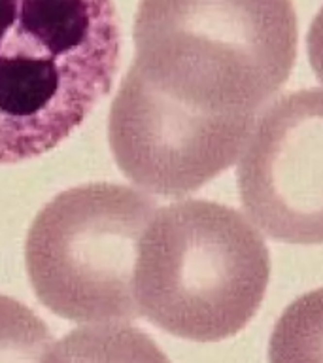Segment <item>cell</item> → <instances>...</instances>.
I'll return each instance as SVG.
<instances>
[{"label":"cell","instance_id":"cell-1","mask_svg":"<svg viewBox=\"0 0 323 363\" xmlns=\"http://www.w3.org/2000/svg\"><path fill=\"white\" fill-rule=\"evenodd\" d=\"M291 0H140L133 69L206 114L257 116L297 59Z\"/></svg>","mask_w":323,"mask_h":363},{"label":"cell","instance_id":"cell-2","mask_svg":"<svg viewBox=\"0 0 323 363\" xmlns=\"http://www.w3.org/2000/svg\"><path fill=\"white\" fill-rule=\"evenodd\" d=\"M119 52L112 0H0V165L67 140L110 93Z\"/></svg>","mask_w":323,"mask_h":363},{"label":"cell","instance_id":"cell-3","mask_svg":"<svg viewBox=\"0 0 323 363\" xmlns=\"http://www.w3.org/2000/svg\"><path fill=\"white\" fill-rule=\"evenodd\" d=\"M265 235L237 208L180 199L159 207L138 246L135 299L155 328L220 343L246 328L271 282Z\"/></svg>","mask_w":323,"mask_h":363},{"label":"cell","instance_id":"cell-4","mask_svg":"<svg viewBox=\"0 0 323 363\" xmlns=\"http://www.w3.org/2000/svg\"><path fill=\"white\" fill-rule=\"evenodd\" d=\"M138 188L85 184L38 212L25 244L36 297L78 324L133 322L138 246L157 212Z\"/></svg>","mask_w":323,"mask_h":363},{"label":"cell","instance_id":"cell-5","mask_svg":"<svg viewBox=\"0 0 323 363\" xmlns=\"http://www.w3.org/2000/svg\"><path fill=\"white\" fill-rule=\"evenodd\" d=\"M254 121L189 108L131 67L110 108L108 138L135 188L180 201L237 165Z\"/></svg>","mask_w":323,"mask_h":363},{"label":"cell","instance_id":"cell-6","mask_svg":"<svg viewBox=\"0 0 323 363\" xmlns=\"http://www.w3.org/2000/svg\"><path fill=\"white\" fill-rule=\"evenodd\" d=\"M242 212L272 241L323 244V87L276 97L237 161Z\"/></svg>","mask_w":323,"mask_h":363},{"label":"cell","instance_id":"cell-7","mask_svg":"<svg viewBox=\"0 0 323 363\" xmlns=\"http://www.w3.org/2000/svg\"><path fill=\"white\" fill-rule=\"evenodd\" d=\"M42 363H170L159 345L129 322L87 324L50 348Z\"/></svg>","mask_w":323,"mask_h":363},{"label":"cell","instance_id":"cell-8","mask_svg":"<svg viewBox=\"0 0 323 363\" xmlns=\"http://www.w3.org/2000/svg\"><path fill=\"white\" fill-rule=\"evenodd\" d=\"M269 363H323V288L289 303L269 341Z\"/></svg>","mask_w":323,"mask_h":363},{"label":"cell","instance_id":"cell-9","mask_svg":"<svg viewBox=\"0 0 323 363\" xmlns=\"http://www.w3.org/2000/svg\"><path fill=\"white\" fill-rule=\"evenodd\" d=\"M51 346L53 337L44 320L0 294V363H42Z\"/></svg>","mask_w":323,"mask_h":363},{"label":"cell","instance_id":"cell-10","mask_svg":"<svg viewBox=\"0 0 323 363\" xmlns=\"http://www.w3.org/2000/svg\"><path fill=\"white\" fill-rule=\"evenodd\" d=\"M306 52H308V61L314 70L320 86L323 87V4L314 17L308 35H306Z\"/></svg>","mask_w":323,"mask_h":363}]
</instances>
